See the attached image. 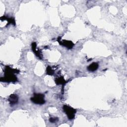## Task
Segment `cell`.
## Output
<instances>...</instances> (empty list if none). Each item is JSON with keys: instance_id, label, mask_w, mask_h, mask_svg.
<instances>
[{"instance_id": "7a4b0ae2", "label": "cell", "mask_w": 127, "mask_h": 127, "mask_svg": "<svg viewBox=\"0 0 127 127\" xmlns=\"http://www.w3.org/2000/svg\"><path fill=\"white\" fill-rule=\"evenodd\" d=\"M63 109H64V112L66 113V114L68 116V117L70 119H72L73 117H74V113L75 112V111L67 106H64Z\"/></svg>"}, {"instance_id": "277c9868", "label": "cell", "mask_w": 127, "mask_h": 127, "mask_svg": "<svg viewBox=\"0 0 127 127\" xmlns=\"http://www.w3.org/2000/svg\"><path fill=\"white\" fill-rule=\"evenodd\" d=\"M9 100L10 101V103L12 104H14L15 103H16L17 101V96L15 95H11L10 96V98L9 99Z\"/></svg>"}, {"instance_id": "3957f363", "label": "cell", "mask_w": 127, "mask_h": 127, "mask_svg": "<svg viewBox=\"0 0 127 127\" xmlns=\"http://www.w3.org/2000/svg\"><path fill=\"white\" fill-rule=\"evenodd\" d=\"M98 64L96 63H93L88 67V69L90 71H94L98 68Z\"/></svg>"}, {"instance_id": "6da1fadb", "label": "cell", "mask_w": 127, "mask_h": 127, "mask_svg": "<svg viewBox=\"0 0 127 127\" xmlns=\"http://www.w3.org/2000/svg\"><path fill=\"white\" fill-rule=\"evenodd\" d=\"M31 100L36 104H43L44 103V96L41 94H36L31 98Z\"/></svg>"}]
</instances>
